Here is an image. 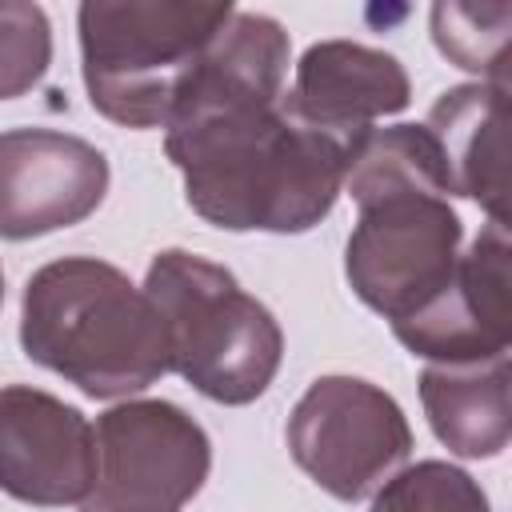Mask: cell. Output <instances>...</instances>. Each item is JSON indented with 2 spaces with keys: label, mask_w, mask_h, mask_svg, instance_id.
I'll return each mask as SVG.
<instances>
[{
  "label": "cell",
  "mask_w": 512,
  "mask_h": 512,
  "mask_svg": "<svg viewBox=\"0 0 512 512\" xmlns=\"http://www.w3.org/2000/svg\"><path fill=\"white\" fill-rule=\"evenodd\" d=\"M368 512H492L488 492L448 460H416L372 492Z\"/></svg>",
  "instance_id": "e0dca14e"
},
{
  "label": "cell",
  "mask_w": 512,
  "mask_h": 512,
  "mask_svg": "<svg viewBox=\"0 0 512 512\" xmlns=\"http://www.w3.org/2000/svg\"><path fill=\"white\" fill-rule=\"evenodd\" d=\"M464 224L436 192H392L360 204L344 248L352 292L384 320L424 308L456 272Z\"/></svg>",
  "instance_id": "8992f818"
},
{
  "label": "cell",
  "mask_w": 512,
  "mask_h": 512,
  "mask_svg": "<svg viewBox=\"0 0 512 512\" xmlns=\"http://www.w3.org/2000/svg\"><path fill=\"white\" fill-rule=\"evenodd\" d=\"M20 348L92 400L136 396L172 372L152 300L96 256H64L28 276Z\"/></svg>",
  "instance_id": "7a4b0ae2"
},
{
  "label": "cell",
  "mask_w": 512,
  "mask_h": 512,
  "mask_svg": "<svg viewBox=\"0 0 512 512\" xmlns=\"http://www.w3.org/2000/svg\"><path fill=\"white\" fill-rule=\"evenodd\" d=\"M288 56H292V44H288V32L280 28V20H272L264 12H232L228 24L204 48L200 64L192 68L168 124L280 100L284 76H288Z\"/></svg>",
  "instance_id": "7c38bea8"
},
{
  "label": "cell",
  "mask_w": 512,
  "mask_h": 512,
  "mask_svg": "<svg viewBox=\"0 0 512 512\" xmlns=\"http://www.w3.org/2000/svg\"><path fill=\"white\" fill-rule=\"evenodd\" d=\"M344 192L356 200V208L392 192H436L448 200L452 176L436 136L424 124H392L372 128L352 144Z\"/></svg>",
  "instance_id": "9a60e30c"
},
{
  "label": "cell",
  "mask_w": 512,
  "mask_h": 512,
  "mask_svg": "<svg viewBox=\"0 0 512 512\" xmlns=\"http://www.w3.org/2000/svg\"><path fill=\"white\" fill-rule=\"evenodd\" d=\"M508 224H492L460 252L448 284L412 316L396 320V340L432 364H480L508 356Z\"/></svg>",
  "instance_id": "30bf717a"
},
{
  "label": "cell",
  "mask_w": 512,
  "mask_h": 512,
  "mask_svg": "<svg viewBox=\"0 0 512 512\" xmlns=\"http://www.w3.org/2000/svg\"><path fill=\"white\" fill-rule=\"evenodd\" d=\"M80 512H168V508H136V504H108V500H84Z\"/></svg>",
  "instance_id": "d6986e66"
},
{
  "label": "cell",
  "mask_w": 512,
  "mask_h": 512,
  "mask_svg": "<svg viewBox=\"0 0 512 512\" xmlns=\"http://www.w3.org/2000/svg\"><path fill=\"white\" fill-rule=\"evenodd\" d=\"M96 428L52 392L0 388V492L36 508L84 504L96 492Z\"/></svg>",
  "instance_id": "ba28073f"
},
{
  "label": "cell",
  "mask_w": 512,
  "mask_h": 512,
  "mask_svg": "<svg viewBox=\"0 0 512 512\" xmlns=\"http://www.w3.org/2000/svg\"><path fill=\"white\" fill-rule=\"evenodd\" d=\"M108 192L96 144L56 128L0 132V240H32L88 220Z\"/></svg>",
  "instance_id": "9c48e42d"
},
{
  "label": "cell",
  "mask_w": 512,
  "mask_h": 512,
  "mask_svg": "<svg viewBox=\"0 0 512 512\" xmlns=\"http://www.w3.org/2000/svg\"><path fill=\"white\" fill-rule=\"evenodd\" d=\"M144 296L164 324L172 372L200 396L216 404H252L268 392L284 360V332L228 268L168 248L152 256Z\"/></svg>",
  "instance_id": "3957f363"
},
{
  "label": "cell",
  "mask_w": 512,
  "mask_h": 512,
  "mask_svg": "<svg viewBox=\"0 0 512 512\" xmlns=\"http://www.w3.org/2000/svg\"><path fill=\"white\" fill-rule=\"evenodd\" d=\"M284 100L312 128L356 144L380 116L408 108L412 84L404 64L380 48L356 40H320L300 56Z\"/></svg>",
  "instance_id": "8fae6325"
},
{
  "label": "cell",
  "mask_w": 512,
  "mask_h": 512,
  "mask_svg": "<svg viewBox=\"0 0 512 512\" xmlns=\"http://www.w3.org/2000/svg\"><path fill=\"white\" fill-rule=\"evenodd\" d=\"M288 448L300 472L328 496H372L412 452L404 408L360 376H320L288 416Z\"/></svg>",
  "instance_id": "5b68a950"
},
{
  "label": "cell",
  "mask_w": 512,
  "mask_h": 512,
  "mask_svg": "<svg viewBox=\"0 0 512 512\" xmlns=\"http://www.w3.org/2000/svg\"><path fill=\"white\" fill-rule=\"evenodd\" d=\"M196 216L228 232H308L344 192L352 144L312 128L280 96L164 128Z\"/></svg>",
  "instance_id": "6da1fadb"
},
{
  "label": "cell",
  "mask_w": 512,
  "mask_h": 512,
  "mask_svg": "<svg viewBox=\"0 0 512 512\" xmlns=\"http://www.w3.org/2000/svg\"><path fill=\"white\" fill-rule=\"evenodd\" d=\"M512 368L508 356L480 364H428L420 404L436 440L464 460H492L512 440Z\"/></svg>",
  "instance_id": "5bb4252c"
},
{
  "label": "cell",
  "mask_w": 512,
  "mask_h": 512,
  "mask_svg": "<svg viewBox=\"0 0 512 512\" xmlns=\"http://www.w3.org/2000/svg\"><path fill=\"white\" fill-rule=\"evenodd\" d=\"M508 32H512V4H464L444 0L432 8V40L436 48L464 72L488 76V84H508Z\"/></svg>",
  "instance_id": "2e32d148"
},
{
  "label": "cell",
  "mask_w": 512,
  "mask_h": 512,
  "mask_svg": "<svg viewBox=\"0 0 512 512\" xmlns=\"http://www.w3.org/2000/svg\"><path fill=\"white\" fill-rule=\"evenodd\" d=\"M52 64V24L32 0H0V100L32 92Z\"/></svg>",
  "instance_id": "ac0fdd59"
},
{
  "label": "cell",
  "mask_w": 512,
  "mask_h": 512,
  "mask_svg": "<svg viewBox=\"0 0 512 512\" xmlns=\"http://www.w3.org/2000/svg\"><path fill=\"white\" fill-rule=\"evenodd\" d=\"M92 500L168 508L188 504L212 468L208 432L172 400H124L96 420Z\"/></svg>",
  "instance_id": "52a82bcc"
},
{
  "label": "cell",
  "mask_w": 512,
  "mask_h": 512,
  "mask_svg": "<svg viewBox=\"0 0 512 512\" xmlns=\"http://www.w3.org/2000/svg\"><path fill=\"white\" fill-rule=\"evenodd\" d=\"M0 300H4V272H0Z\"/></svg>",
  "instance_id": "ffe728a7"
},
{
  "label": "cell",
  "mask_w": 512,
  "mask_h": 512,
  "mask_svg": "<svg viewBox=\"0 0 512 512\" xmlns=\"http://www.w3.org/2000/svg\"><path fill=\"white\" fill-rule=\"evenodd\" d=\"M424 128L444 152L452 196H468L492 224H508V84L448 88Z\"/></svg>",
  "instance_id": "4fadbf2b"
},
{
  "label": "cell",
  "mask_w": 512,
  "mask_h": 512,
  "mask_svg": "<svg viewBox=\"0 0 512 512\" xmlns=\"http://www.w3.org/2000/svg\"><path fill=\"white\" fill-rule=\"evenodd\" d=\"M232 12L228 0L80 4V76L92 108L124 128H164L192 68Z\"/></svg>",
  "instance_id": "277c9868"
}]
</instances>
